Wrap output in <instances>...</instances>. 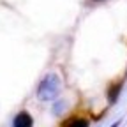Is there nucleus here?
<instances>
[{
	"instance_id": "3",
	"label": "nucleus",
	"mask_w": 127,
	"mask_h": 127,
	"mask_svg": "<svg viewBox=\"0 0 127 127\" xmlns=\"http://www.w3.org/2000/svg\"><path fill=\"white\" fill-rule=\"evenodd\" d=\"M65 125H83V127H87V125H88V122H87V120H83V118H71V120H67V122H65Z\"/></svg>"
},
{
	"instance_id": "5",
	"label": "nucleus",
	"mask_w": 127,
	"mask_h": 127,
	"mask_svg": "<svg viewBox=\"0 0 127 127\" xmlns=\"http://www.w3.org/2000/svg\"><path fill=\"white\" fill-rule=\"evenodd\" d=\"M94 2H102V0H94Z\"/></svg>"
},
{
	"instance_id": "2",
	"label": "nucleus",
	"mask_w": 127,
	"mask_h": 127,
	"mask_svg": "<svg viewBox=\"0 0 127 127\" xmlns=\"http://www.w3.org/2000/svg\"><path fill=\"white\" fill-rule=\"evenodd\" d=\"M12 125L14 127H32V125H34V118L30 117L28 111H20V113L14 117Z\"/></svg>"
},
{
	"instance_id": "4",
	"label": "nucleus",
	"mask_w": 127,
	"mask_h": 127,
	"mask_svg": "<svg viewBox=\"0 0 127 127\" xmlns=\"http://www.w3.org/2000/svg\"><path fill=\"white\" fill-rule=\"evenodd\" d=\"M120 88H122V85H117L115 88H111V90H109V101H111V102H115V101H117V97H118V92H120Z\"/></svg>"
},
{
	"instance_id": "1",
	"label": "nucleus",
	"mask_w": 127,
	"mask_h": 127,
	"mask_svg": "<svg viewBox=\"0 0 127 127\" xmlns=\"http://www.w3.org/2000/svg\"><path fill=\"white\" fill-rule=\"evenodd\" d=\"M60 90H62L60 78L55 72H50L39 81V85H37V97L41 101H55L58 97Z\"/></svg>"
}]
</instances>
